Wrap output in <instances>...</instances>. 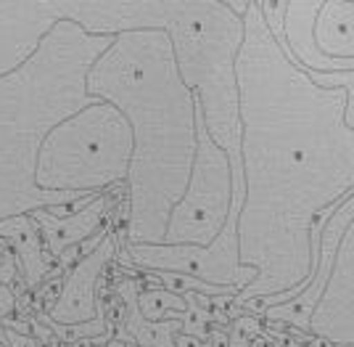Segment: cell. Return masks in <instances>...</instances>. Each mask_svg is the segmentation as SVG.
<instances>
[{"label":"cell","instance_id":"6da1fadb","mask_svg":"<svg viewBox=\"0 0 354 347\" xmlns=\"http://www.w3.org/2000/svg\"><path fill=\"white\" fill-rule=\"evenodd\" d=\"M117 35H90L59 21L24 66L0 77V223L95 194L45 191L35 181L45 136L85 106L88 72Z\"/></svg>","mask_w":354,"mask_h":347},{"label":"cell","instance_id":"7a4b0ae2","mask_svg":"<svg viewBox=\"0 0 354 347\" xmlns=\"http://www.w3.org/2000/svg\"><path fill=\"white\" fill-rule=\"evenodd\" d=\"M133 127L117 106L95 101L45 136L35 181L45 191L104 194L130 175Z\"/></svg>","mask_w":354,"mask_h":347},{"label":"cell","instance_id":"3957f363","mask_svg":"<svg viewBox=\"0 0 354 347\" xmlns=\"http://www.w3.org/2000/svg\"><path fill=\"white\" fill-rule=\"evenodd\" d=\"M227 162L225 151L214 146L209 130L196 138V159L191 170V186L177 202L164 231V244H207L222 228L227 212Z\"/></svg>","mask_w":354,"mask_h":347},{"label":"cell","instance_id":"277c9868","mask_svg":"<svg viewBox=\"0 0 354 347\" xmlns=\"http://www.w3.org/2000/svg\"><path fill=\"white\" fill-rule=\"evenodd\" d=\"M59 21V0L0 3V77L24 66Z\"/></svg>","mask_w":354,"mask_h":347},{"label":"cell","instance_id":"5b68a950","mask_svg":"<svg viewBox=\"0 0 354 347\" xmlns=\"http://www.w3.org/2000/svg\"><path fill=\"white\" fill-rule=\"evenodd\" d=\"M111 252H114V242H111V233H109L85 260H80L77 265H72L66 271L59 300L45 316L50 318L53 323H61V326H80V323L95 321L98 278H101L104 268L109 265Z\"/></svg>","mask_w":354,"mask_h":347},{"label":"cell","instance_id":"8992f818","mask_svg":"<svg viewBox=\"0 0 354 347\" xmlns=\"http://www.w3.org/2000/svg\"><path fill=\"white\" fill-rule=\"evenodd\" d=\"M111 204L114 202L106 197V194H98L85 210L72 215V217H56V215H50L48 210L32 212V220L40 226L45 252L53 257V263L69 247H77V244L88 242L90 236H95L104 228L106 207H111Z\"/></svg>","mask_w":354,"mask_h":347},{"label":"cell","instance_id":"52a82bcc","mask_svg":"<svg viewBox=\"0 0 354 347\" xmlns=\"http://www.w3.org/2000/svg\"><path fill=\"white\" fill-rule=\"evenodd\" d=\"M138 308L146 321H162L167 316H180V313H188V300L183 294H175L169 289H151V292H143L140 300H138Z\"/></svg>","mask_w":354,"mask_h":347},{"label":"cell","instance_id":"ba28073f","mask_svg":"<svg viewBox=\"0 0 354 347\" xmlns=\"http://www.w3.org/2000/svg\"><path fill=\"white\" fill-rule=\"evenodd\" d=\"M259 334V321L257 318H236V326H233V334L227 337L230 339V347H249L251 339Z\"/></svg>","mask_w":354,"mask_h":347},{"label":"cell","instance_id":"9c48e42d","mask_svg":"<svg viewBox=\"0 0 354 347\" xmlns=\"http://www.w3.org/2000/svg\"><path fill=\"white\" fill-rule=\"evenodd\" d=\"M14 308H16L14 292L6 287V284H0V321H3L6 316H11V313H14Z\"/></svg>","mask_w":354,"mask_h":347},{"label":"cell","instance_id":"30bf717a","mask_svg":"<svg viewBox=\"0 0 354 347\" xmlns=\"http://www.w3.org/2000/svg\"><path fill=\"white\" fill-rule=\"evenodd\" d=\"M207 339H209L207 347H230V339H227V334L222 332L220 326H209Z\"/></svg>","mask_w":354,"mask_h":347},{"label":"cell","instance_id":"8fae6325","mask_svg":"<svg viewBox=\"0 0 354 347\" xmlns=\"http://www.w3.org/2000/svg\"><path fill=\"white\" fill-rule=\"evenodd\" d=\"M172 342H175V347H207L198 337L185 332H172Z\"/></svg>","mask_w":354,"mask_h":347},{"label":"cell","instance_id":"7c38bea8","mask_svg":"<svg viewBox=\"0 0 354 347\" xmlns=\"http://www.w3.org/2000/svg\"><path fill=\"white\" fill-rule=\"evenodd\" d=\"M6 337H8L11 347H43L40 342H35L32 337H19V334L11 332V329H6Z\"/></svg>","mask_w":354,"mask_h":347},{"label":"cell","instance_id":"4fadbf2b","mask_svg":"<svg viewBox=\"0 0 354 347\" xmlns=\"http://www.w3.org/2000/svg\"><path fill=\"white\" fill-rule=\"evenodd\" d=\"M249 347H275V345H272V342H270L267 337H262V334H257V337L251 339V345H249Z\"/></svg>","mask_w":354,"mask_h":347}]
</instances>
